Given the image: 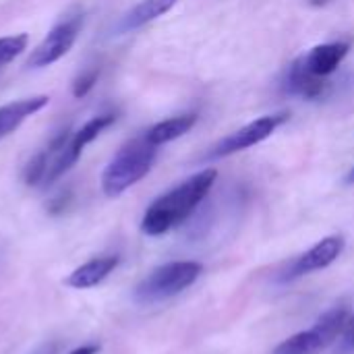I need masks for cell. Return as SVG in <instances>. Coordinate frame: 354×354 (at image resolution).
Returning a JSON list of instances; mask_svg holds the SVG:
<instances>
[{"mask_svg": "<svg viewBox=\"0 0 354 354\" xmlns=\"http://www.w3.org/2000/svg\"><path fill=\"white\" fill-rule=\"evenodd\" d=\"M81 27H83V15L81 12L68 15L66 19L58 21L48 31V35L31 50V54L27 58V66L29 68H44V66L54 64L62 56H66L68 50L73 48V44L77 41Z\"/></svg>", "mask_w": 354, "mask_h": 354, "instance_id": "5", "label": "cell"}, {"mask_svg": "<svg viewBox=\"0 0 354 354\" xmlns=\"http://www.w3.org/2000/svg\"><path fill=\"white\" fill-rule=\"evenodd\" d=\"M97 77H100V66H87L85 71H81L73 81V95L79 100L85 97L97 83Z\"/></svg>", "mask_w": 354, "mask_h": 354, "instance_id": "16", "label": "cell"}, {"mask_svg": "<svg viewBox=\"0 0 354 354\" xmlns=\"http://www.w3.org/2000/svg\"><path fill=\"white\" fill-rule=\"evenodd\" d=\"M68 199H71V193H60V195H56V197L50 201L48 212H50V214H60V212H64L66 205H68Z\"/></svg>", "mask_w": 354, "mask_h": 354, "instance_id": "18", "label": "cell"}, {"mask_svg": "<svg viewBox=\"0 0 354 354\" xmlns=\"http://www.w3.org/2000/svg\"><path fill=\"white\" fill-rule=\"evenodd\" d=\"M288 89L290 93H297L301 97H307V100H317L326 93L328 89V81L324 77H317L313 73H309L301 60L297 58L288 71Z\"/></svg>", "mask_w": 354, "mask_h": 354, "instance_id": "13", "label": "cell"}, {"mask_svg": "<svg viewBox=\"0 0 354 354\" xmlns=\"http://www.w3.org/2000/svg\"><path fill=\"white\" fill-rule=\"evenodd\" d=\"M97 353H100V346H97V344H85V346L75 348L71 354H97Z\"/></svg>", "mask_w": 354, "mask_h": 354, "instance_id": "19", "label": "cell"}, {"mask_svg": "<svg viewBox=\"0 0 354 354\" xmlns=\"http://www.w3.org/2000/svg\"><path fill=\"white\" fill-rule=\"evenodd\" d=\"M120 257L118 255H102V257H93L89 261H85L83 266L75 268L64 284L75 288V290H87V288H93L97 284H102L118 266Z\"/></svg>", "mask_w": 354, "mask_h": 354, "instance_id": "10", "label": "cell"}, {"mask_svg": "<svg viewBox=\"0 0 354 354\" xmlns=\"http://www.w3.org/2000/svg\"><path fill=\"white\" fill-rule=\"evenodd\" d=\"M286 114H270V116H261L249 124H245L243 129L234 131L232 135L224 137L216 147L214 151L209 153L212 158H224V156H230V153H236V151H243V149H249L261 141H266L280 124L286 122Z\"/></svg>", "mask_w": 354, "mask_h": 354, "instance_id": "8", "label": "cell"}, {"mask_svg": "<svg viewBox=\"0 0 354 354\" xmlns=\"http://www.w3.org/2000/svg\"><path fill=\"white\" fill-rule=\"evenodd\" d=\"M27 33H17V35H6L0 37V68H4L8 62H12L25 48H27Z\"/></svg>", "mask_w": 354, "mask_h": 354, "instance_id": "15", "label": "cell"}, {"mask_svg": "<svg viewBox=\"0 0 354 354\" xmlns=\"http://www.w3.org/2000/svg\"><path fill=\"white\" fill-rule=\"evenodd\" d=\"M203 274L199 261H170L151 270L135 288L133 299L139 305H158L164 303L197 282Z\"/></svg>", "mask_w": 354, "mask_h": 354, "instance_id": "3", "label": "cell"}, {"mask_svg": "<svg viewBox=\"0 0 354 354\" xmlns=\"http://www.w3.org/2000/svg\"><path fill=\"white\" fill-rule=\"evenodd\" d=\"M348 50H351V46H348L346 41L319 44V46H315V48H311L307 54H303L299 60H301V64H303L309 73L328 79V77L342 64V60L346 58Z\"/></svg>", "mask_w": 354, "mask_h": 354, "instance_id": "9", "label": "cell"}, {"mask_svg": "<svg viewBox=\"0 0 354 354\" xmlns=\"http://www.w3.org/2000/svg\"><path fill=\"white\" fill-rule=\"evenodd\" d=\"M116 122V114H100V116H93L91 120H87L77 133H73L68 137V141L64 143L58 160H56V166L52 170V176H50V185H54V180H58L62 174H66L81 158L83 149L95 141L108 127H112Z\"/></svg>", "mask_w": 354, "mask_h": 354, "instance_id": "6", "label": "cell"}, {"mask_svg": "<svg viewBox=\"0 0 354 354\" xmlns=\"http://www.w3.org/2000/svg\"><path fill=\"white\" fill-rule=\"evenodd\" d=\"M344 236L340 234H332V236H326L322 239L317 245H313L309 251H305L303 255L295 257L288 268L284 270V274L280 276L282 282H292V280H299L311 272H319V270H326L328 266H332L344 251Z\"/></svg>", "mask_w": 354, "mask_h": 354, "instance_id": "7", "label": "cell"}, {"mask_svg": "<svg viewBox=\"0 0 354 354\" xmlns=\"http://www.w3.org/2000/svg\"><path fill=\"white\" fill-rule=\"evenodd\" d=\"M158 145H153L145 135L127 141L116 156L110 160L102 174V191L108 197H118L141 178L147 176L156 162Z\"/></svg>", "mask_w": 354, "mask_h": 354, "instance_id": "2", "label": "cell"}, {"mask_svg": "<svg viewBox=\"0 0 354 354\" xmlns=\"http://www.w3.org/2000/svg\"><path fill=\"white\" fill-rule=\"evenodd\" d=\"M348 317L351 307L346 303H340L324 313L309 330H303L278 344L274 354H319L342 336Z\"/></svg>", "mask_w": 354, "mask_h": 354, "instance_id": "4", "label": "cell"}, {"mask_svg": "<svg viewBox=\"0 0 354 354\" xmlns=\"http://www.w3.org/2000/svg\"><path fill=\"white\" fill-rule=\"evenodd\" d=\"M48 102H50L48 95H31V97H23L6 106H0V139L15 133L29 116L46 108Z\"/></svg>", "mask_w": 354, "mask_h": 354, "instance_id": "11", "label": "cell"}, {"mask_svg": "<svg viewBox=\"0 0 354 354\" xmlns=\"http://www.w3.org/2000/svg\"><path fill=\"white\" fill-rule=\"evenodd\" d=\"M56 353H58V346L50 342V344H44L41 348H37L33 354H56Z\"/></svg>", "mask_w": 354, "mask_h": 354, "instance_id": "20", "label": "cell"}, {"mask_svg": "<svg viewBox=\"0 0 354 354\" xmlns=\"http://www.w3.org/2000/svg\"><path fill=\"white\" fill-rule=\"evenodd\" d=\"M346 183H354V168L351 170V174L346 176Z\"/></svg>", "mask_w": 354, "mask_h": 354, "instance_id": "21", "label": "cell"}, {"mask_svg": "<svg viewBox=\"0 0 354 354\" xmlns=\"http://www.w3.org/2000/svg\"><path fill=\"white\" fill-rule=\"evenodd\" d=\"M197 122V114H183V116H174V118H166L158 124H153L145 137L153 143V145H162L168 141H174L178 137H183L185 133H189Z\"/></svg>", "mask_w": 354, "mask_h": 354, "instance_id": "14", "label": "cell"}, {"mask_svg": "<svg viewBox=\"0 0 354 354\" xmlns=\"http://www.w3.org/2000/svg\"><path fill=\"white\" fill-rule=\"evenodd\" d=\"M176 2L178 0H141L122 17L118 31H135V29L156 21L158 17L166 15Z\"/></svg>", "mask_w": 354, "mask_h": 354, "instance_id": "12", "label": "cell"}, {"mask_svg": "<svg viewBox=\"0 0 354 354\" xmlns=\"http://www.w3.org/2000/svg\"><path fill=\"white\" fill-rule=\"evenodd\" d=\"M216 178H218V172L207 168V170L193 174L191 178H187L172 191L164 193L162 197H158L145 209L143 220H141V230L147 236H162L170 232L172 228L180 226L197 209V205L207 197Z\"/></svg>", "mask_w": 354, "mask_h": 354, "instance_id": "1", "label": "cell"}, {"mask_svg": "<svg viewBox=\"0 0 354 354\" xmlns=\"http://www.w3.org/2000/svg\"><path fill=\"white\" fill-rule=\"evenodd\" d=\"M340 344H342V351H354V315L348 317V322H346V326L342 330Z\"/></svg>", "mask_w": 354, "mask_h": 354, "instance_id": "17", "label": "cell"}]
</instances>
